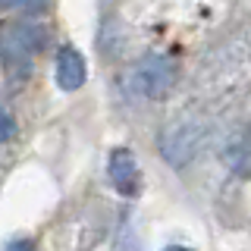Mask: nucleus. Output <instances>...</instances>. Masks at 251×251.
Instances as JSON below:
<instances>
[{"label":"nucleus","mask_w":251,"mask_h":251,"mask_svg":"<svg viewBox=\"0 0 251 251\" xmlns=\"http://www.w3.org/2000/svg\"><path fill=\"white\" fill-rule=\"evenodd\" d=\"M198 141H201L198 129H192V126H170V129L160 135V151H163V157H167L173 167H182L185 160L195 157Z\"/></svg>","instance_id":"2"},{"label":"nucleus","mask_w":251,"mask_h":251,"mask_svg":"<svg viewBox=\"0 0 251 251\" xmlns=\"http://www.w3.org/2000/svg\"><path fill=\"white\" fill-rule=\"evenodd\" d=\"M47 0H0V13L6 10H25V13H41Z\"/></svg>","instance_id":"5"},{"label":"nucleus","mask_w":251,"mask_h":251,"mask_svg":"<svg viewBox=\"0 0 251 251\" xmlns=\"http://www.w3.org/2000/svg\"><path fill=\"white\" fill-rule=\"evenodd\" d=\"M163 251H188V248H182V245H170V248H163Z\"/></svg>","instance_id":"8"},{"label":"nucleus","mask_w":251,"mask_h":251,"mask_svg":"<svg viewBox=\"0 0 251 251\" xmlns=\"http://www.w3.org/2000/svg\"><path fill=\"white\" fill-rule=\"evenodd\" d=\"M13 135H16V120H13L10 110L0 104V141H6V138H13Z\"/></svg>","instance_id":"6"},{"label":"nucleus","mask_w":251,"mask_h":251,"mask_svg":"<svg viewBox=\"0 0 251 251\" xmlns=\"http://www.w3.org/2000/svg\"><path fill=\"white\" fill-rule=\"evenodd\" d=\"M107 170H110V179H113L116 192L135 195V188H138V160H135V154H132L129 148H113Z\"/></svg>","instance_id":"4"},{"label":"nucleus","mask_w":251,"mask_h":251,"mask_svg":"<svg viewBox=\"0 0 251 251\" xmlns=\"http://www.w3.org/2000/svg\"><path fill=\"white\" fill-rule=\"evenodd\" d=\"M3 251H38V248H35V242H28V239H13Z\"/></svg>","instance_id":"7"},{"label":"nucleus","mask_w":251,"mask_h":251,"mask_svg":"<svg viewBox=\"0 0 251 251\" xmlns=\"http://www.w3.org/2000/svg\"><path fill=\"white\" fill-rule=\"evenodd\" d=\"M173 78H176V69H173L170 60H163V57H148V60L138 66V73H135V78H132V85H135V91L145 94V98H160V94L170 91Z\"/></svg>","instance_id":"1"},{"label":"nucleus","mask_w":251,"mask_h":251,"mask_svg":"<svg viewBox=\"0 0 251 251\" xmlns=\"http://www.w3.org/2000/svg\"><path fill=\"white\" fill-rule=\"evenodd\" d=\"M53 75H57V85L63 91H78L85 85L88 66H85V57L73 44H63L57 50V69H53Z\"/></svg>","instance_id":"3"}]
</instances>
